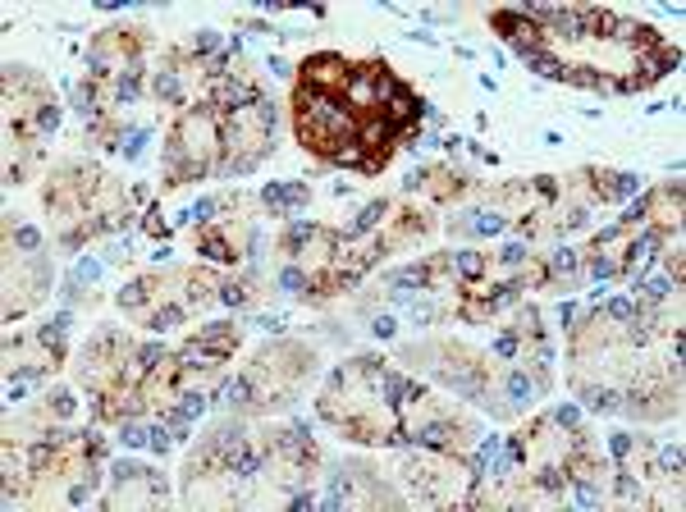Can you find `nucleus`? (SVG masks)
I'll list each match as a JSON object with an SVG mask.
<instances>
[{
	"label": "nucleus",
	"mask_w": 686,
	"mask_h": 512,
	"mask_svg": "<svg viewBox=\"0 0 686 512\" xmlns=\"http://www.w3.org/2000/svg\"><path fill=\"white\" fill-rule=\"evenodd\" d=\"M563 83H577V88H590V92H613V83L604 74H595V69H586V65H577V69H567V78Z\"/></svg>",
	"instance_id": "nucleus-8"
},
{
	"label": "nucleus",
	"mask_w": 686,
	"mask_h": 512,
	"mask_svg": "<svg viewBox=\"0 0 686 512\" xmlns=\"http://www.w3.org/2000/svg\"><path fill=\"white\" fill-rule=\"evenodd\" d=\"M147 444H152V453H165L170 448V430L165 425H147Z\"/></svg>",
	"instance_id": "nucleus-28"
},
{
	"label": "nucleus",
	"mask_w": 686,
	"mask_h": 512,
	"mask_svg": "<svg viewBox=\"0 0 686 512\" xmlns=\"http://www.w3.org/2000/svg\"><path fill=\"white\" fill-rule=\"evenodd\" d=\"M215 293H220V302H224V306H243V302H247V288H243V283H234V279H220Z\"/></svg>",
	"instance_id": "nucleus-17"
},
{
	"label": "nucleus",
	"mask_w": 686,
	"mask_h": 512,
	"mask_svg": "<svg viewBox=\"0 0 686 512\" xmlns=\"http://www.w3.org/2000/svg\"><path fill=\"white\" fill-rule=\"evenodd\" d=\"M142 476H147V471H142L138 462H120V467H115V485H120V490L124 485H138Z\"/></svg>",
	"instance_id": "nucleus-21"
},
{
	"label": "nucleus",
	"mask_w": 686,
	"mask_h": 512,
	"mask_svg": "<svg viewBox=\"0 0 686 512\" xmlns=\"http://www.w3.org/2000/svg\"><path fill=\"white\" fill-rule=\"evenodd\" d=\"M453 270H457V274H462V279H471V283H476V279H480V274H485V256H480V251H476V247H467V251H457V256H453Z\"/></svg>",
	"instance_id": "nucleus-9"
},
{
	"label": "nucleus",
	"mask_w": 686,
	"mask_h": 512,
	"mask_svg": "<svg viewBox=\"0 0 686 512\" xmlns=\"http://www.w3.org/2000/svg\"><path fill=\"white\" fill-rule=\"evenodd\" d=\"M659 476H682V444L659 448Z\"/></svg>",
	"instance_id": "nucleus-16"
},
{
	"label": "nucleus",
	"mask_w": 686,
	"mask_h": 512,
	"mask_svg": "<svg viewBox=\"0 0 686 512\" xmlns=\"http://www.w3.org/2000/svg\"><path fill=\"white\" fill-rule=\"evenodd\" d=\"M435 316H439L435 302H412V320H416V325H430Z\"/></svg>",
	"instance_id": "nucleus-34"
},
{
	"label": "nucleus",
	"mask_w": 686,
	"mask_h": 512,
	"mask_svg": "<svg viewBox=\"0 0 686 512\" xmlns=\"http://www.w3.org/2000/svg\"><path fill=\"white\" fill-rule=\"evenodd\" d=\"M152 293H156V279H133V283H124V288H120V306H124V311H142Z\"/></svg>",
	"instance_id": "nucleus-6"
},
{
	"label": "nucleus",
	"mask_w": 686,
	"mask_h": 512,
	"mask_svg": "<svg viewBox=\"0 0 686 512\" xmlns=\"http://www.w3.org/2000/svg\"><path fill=\"white\" fill-rule=\"evenodd\" d=\"M370 334H375V338H389L393 334V320L389 316H375V320H370Z\"/></svg>",
	"instance_id": "nucleus-35"
},
{
	"label": "nucleus",
	"mask_w": 686,
	"mask_h": 512,
	"mask_svg": "<svg viewBox=\"0 0 686 512\" xmlns=\"http://www.w3.org/2000/svg\"><path fill=\"white\" fill-rule=\"evenodd\" d=\"M609 458L613 462H627V458H632V435H609Z\"/></svg>",
	"instance_id": "nucleus-23"
},
{
	"label": "nucleus",
	"mask_w": 686,
	"mask_h": 512,
	"mask_svg": "<svg viewBox=\"0 0 686 512\" xmlns=\"http://www.w3.org/2000/svg\"><path fill=\"white\" fill-rule=\"evenodd\" d=\"M51 407H55V416H69V412H74V393H69V389H55L51 393Z\"/></svg>",
	"instance_id": "nucleus-33"
},
{
	"label": "nucleus",
	"mask_w": 686,
	"mask_h": 512,
	"mask_svg": "<svg viewBox=\"0 0 686 512\" xmlns=\"http://www.w3.org/2000/svg\"><path fill=\"white\" fill-rule=\"evenodd\" d=\"M384 215H389V201H370V206H366V210H361V215L348 224V229H343V242H352V238H361V233H370V229H375V224H380Z\"/></svg>",
	"instance_id": "nucleus-4"
},
{
	"label": "nucleus",
	"mask_w": 686,
	"mask_h": 512,
	"mask_svg": "<svg viewBox=\"0 0 686 512\" xmlns=\"http://www.w3.org/2000/svg\"><path fill=\"white\" fill-rule=\"evenodd\" d=\"M156 97H161V101H183V83H179V69H161V74H156Z\"/></svg>",
	"instance_id": "nucleus-10"
},
{
	"label": "nucleus",
	"mask_w": 686,
	"mask_h": 512,
	"mask_svg": "<svg viewBox=\"0 0 686 512\" xmlns=\"http://www.w3.org/2000/svg\"><path fill=\"white\" fill-rule=\"evenodd\" d=\"M522 261H526V247H522V242H508V247L499 251V265H508V270H512V265H522Z\"/></svg>",
	"instance_id": "nucleus-31"
},
{
	"label": "nucleus",
	"mask_w": 686,
	"mask_h": 512,
	"mask_svg": "<svg viewBox=\"0 0 686 512\" xmlns=\"http://www.w3.org/2000/svg\"><path fill=\"white\" fill-rule=\"evenodd\" d=\"M554 316H558V325H572V316H577V306H572V302H558V311H554Z\"/></svg>",
	"instance_id": "nucleus-37"
},
{
	"label": "nucleus",
	"mask_w": 686,
	"mask_h": 512,
	"mask_svg": "<svg viewBox=\"0 0 686 512\" xmlns=\"http://www.w3.org/2000/svg\"><path fill=\"white\" fill-rule=\"evenodd\" d=\"M613 274H618V261H613V256H604V251H595V256H590V279H613Z\"/></svg>",
	"instance_id": "nucleus-19"
},
{
	"label": "nucleus",
	"mask_w": 686,
	"mask_h": 512,
	"mask_svg": "<svg viewBox=\"0 0 686 512\" xmlns=\"http://www.w3.org/2000/svg\"><path fill=\"white\" fill-rule=\"evenodd\" d=\"M279 288L284 293H307V288H311V274H307L302 265H288V270H279Z\"/></svg>",
	"instance_id": "nucleus-12"
},
{
	"label": "nucleus",
	"mask_w": 686,
	"mask_h": 512,
	"mask_svg": "<svg viewBox=\"0 0 686 512\" xmlns=\"http://www.w3.org/2000/svg\"><path fill=\"white\" fill-rule=\"evenodd\" d=\"M197 251H202V256H211V261H220V265H229L234 256H238V251H234V242H229L224 233H215V229H206L202 238H197Z\"/></svg>",
	"instance_id": "nucleus-3"
},
{
	"label": "nucleus",
	"mask_w": 686,
	"mask_h": 512,
	"mask_svg": "<svg viewBox=\"0 0 686 512\" xmlns=\"http://www.w3.org/2000/svg\"><path fill=\"white\" fill-rule=\"evenodd\" d=\"M380 110H384V119H389L398 133H403V129H412V119L421 115V106H416V97H412L407 88H398V92H393V97L380 106Z\"/></svg>",
	"instance_id": "nucleus-2"
},
{
	"label": "nucleus",
	"mask_w": 686,
	"mask_h": 512,
	"mask_svg": "<svg viewBox=\"0 0 686 512\" xmlns=\"http://www.w3.org/2000/svg\"><path fill=\"white\" fill-rule=\"evenodd\" d=\"M215 210H220V201H215V197H202V201H197L193 210H183L179 220H193V224H211V215H215Z\"/></svg>",
	"instance_id": "nucleus-18"
},
{
	"label": "nucleus",
	"mask_w": 686,
	"mask_h": 512,
	"mask_svg": "<svg viewBox=\"0 0 686 512\" xmlns=\"http://www.w3.org/2000/svg\"><path fill=\"white\" fill-rule=\"evenodd\" d=\"M220 46V33H197L193 37V55H211Z\"/></svg>",
	"instance_id": "nucleus-32"
},
{
	"label": "nucleus",
	"mask_w": 686,
	"mask_h": 512,
	"mask_svg": "<svg viewBox=\"0 0 686 512\" xmlns=\"http://www.w3.org/2000/svg\"><path fill=\"white\" fill-rule=\"evenodd\" d=\"M183 320V306H161V311H152V329H165V325H179Z\"/></svg>",
	"instance_id": "nucleus-20"
},
{
	"label": "nucleus",
	"mask_w": 686,
	"mask_h": 512,
	"mask_svg": "<svg viewBox=\"0 0 686 512\" xmlns=\"http://www.w3.org/2000/svg\"><path fill=\"white\" fill-rule=\"evenodd\" d=\"M78 297H83L78 293V279H65V302H78Z\"/></svg>",
	"instance_id": "nucleus-39"
},
{
	"label": "nucleus",
	"mask_w": 686,
	"mask_h": 512,
	"mask_svg": "<svg viewBox=\"0 0 686 512\" xmlns=\"http://www.w3.org/2000/svg\"><path fill=\"white\" fill-rule=\"evenodd\" d=\"M581 398H586L595 412H618V393L604 389V384H599V389H581Z\"/></svg>",
	"instance_id": "nucleus-14"
},
{
	"label": "nucleus",
	"mask_w": 686,
	"mask_h": 512,
	"mask_svg": "<svg viewBox=\"0 0 686 512\" xmlns=\"http://www.w3.org/2000/svg\"><path fill=\"white\" fill-rule=\"evenodd\" d=\"M179 407H183V416H193V421H197V416L206 412V393H202V389H197V393H183V398H179Z\"/></svg>",
	"instance_id": "nucleus-22"
},
{
	"label": "nucleus",
	"mask_w": 686,
	"mask_h": 512,
	"mask_svg": "<svg viewBox=\"0 0 686 512\" xmlns=\"http://www.w3.org/2000/svg\"><path fill=\"white\" fill-rule=\"evenodd\" d=\"M311 238H320L316 224H311V220H293V224H288V233H284V251H293V256H297V251H302Z\"/></svg>",
	"instance_id": "nucleus-7"
},
{
	"label": "nucleus",
	"mask_w": 686,
	"mask_h": 512,
	"mask_svg": "<svg viewBox=\"0 0 686 512\" xmlns=\"http://www.w3.org/2000/svg\"><path fill=\"white\" fill-rule=\"evenodd\" d=\"M142 229H147V233H156V238H161V233H170V224H165L161 206H152V210H147V220H142Z\"/></svg>",
	"instance_id": "nucleus-26"
},
{
	"label": "nucleus",
	"mask_w": 686,
	"mask_h": 512,
	"mask_svg": "<svg viewBox=\"0 0 686 512\" xmlns=\"http://www.w3.org/2000/svg\"><path fill=\"white\" fill-rule=\"evenodd\" d=\"M302 74H307V88H316V92H343L352 69L343 65L338 55L325 51V55H311V60L302 65Z\"/></svg>",
	"instance_id": "nucleus-1"
},
{
	"label": "nucleus",
	"mask_w": 686,
	"mask_h": 512,
	"mask_svg": "<svg viewBox=\"0 0 686 512\" xmlns=\"http://www.w3.org/2000/svg\"><path fill=\"white\" fill-rule=\"evenodd\" d=\"M14 242H19V247H23V251H37V247H42V233H37V229H33V224H23V229H19V233H14Z\"/></svg>",
	"instance_id": "nucleus-29"
},
{
	"label": "nucleus",
	"mask_w": 686,
	"mask_h": 512,
	"mask_svg": "<svg viewBox=\"0 0 686 512\" xmlns=\"http://www.w3.org/2000/svg\"><path fill=\"white\" fill-rule=\"evenodd\" d=\"M577 251H572V247H558L554 251V256H549V265H545V270L549 274H567V279H572V283H577Z\"/></svg>",
	"instance_id": "nucleus-11"
},
{
	"label": "nucleus",
	"mask_w": 686,
	"mask_h": 512,
	"mask_svg": "<svg viewBox=\"0 0 686 512\" xmlns=\"http://www.w3.org/2000/svg\"><path fill=\"white\" fill-rule=\"evenodd\" d=\"M33 129H37V133H55V129H60V106L42 101V106L33 110Z\"/></svg>",
	"instance_id": "nucleus-13"
},
{
	"label": "nucleus",
	"mask_w": 686,
	"mask_h": 512,
	"mask_svg": "<svg viewBox=\"0 0 686 512\" xmlns=\"http://www.w3.org/2000/svg\"><path fill=\"white\" fill-rule=\"evenodd\" d=\"M147 138H152L147 129H129V133H124V142H120L124 160H142V147H147Z\"/></svg>",
	"instance_id": "nucleus-15"
},
{
	"label": "nucleus",
	"mask_w": 686,
	"mask_h": 512,
	"mask_svg": "<svg viewBox=\"0 0 686 512\" xmlns=\"http://www.w3.org/2000/svg\"><path fill=\"white\" fill-rule=\"evenodd\" d=\"M270 74H279V78H288V60H279V55H270Z\"/></svg>",
	"instance_id": "nucleus-38"
},
{
	"label": "nucleus",
	"mask_w": 686,
	"mask_h": 512,
	"mask_svg": "<svg viewBox=\"0 0 686 512\" xmlns=\"http://www.w3.org/2000/svg\"><path fill=\"white\" fill-rule=\"evenodd\" d=\"M503 393H508V403H512V407H526L535 393H540V384L526 380V371H508V375H503Z\"/></svg>",
	"instance_id": "nucleus-5"
},
{
	"label": "nucleus",
	"mask_w": 686,
	"mask_h": 512,
	"mask_svg": "<svg viewBox=\"0 0 686 512\" xmlns=\"http://www.w3.org/2000/svg\"><path fill=\"white\" fill-rule=\"evenodd\" d=\"M609 316L613 320H636V302H632V297H613V302H609Z\"/></svg>",
	"instance_id": "nucleus-25"
},
{
	"label": "nucleus",
	"mask_w": 686,
	"mask_h": 512,
	"mask_svg": "<svg viewBox=\"0 0 686 512\" xmlns=\"http://www.w3.org/2000/svg\"><path fill=\"white\" fill-rule=\"evenodd\" d=\"M554 425H563V430H577V407L572 403H563V407H554V416H549Z\"/></svg>",
	"instance_id": "nucleus-30"
},
{
	"label": "nucleus",
	"mask_w": 686,
	"mask_h": 512,
	"mask_svg": "<svg viewBox=\"0 0 686 512\" xmlns=\"http://www.w3.org/2000/svg\"><path fill=\"white\" fill-rule=\"evenodd\" d=\"M535 192H540V197H558V179L540 174V179H535Z\"/></svg>",
	"instance_id": "nucleus-36"
},
{
	"label": "nucleus",
	"mask_w": 686,
	"mask_h": 512,
	"mask_svg": "<svg viewBox=\"0 0 686 512\" xmlns=\"http://www.w3.org/2000/svg\"><path fill=\"white\" fill-rule=\"evenodd\" d=\"M74 279H78V283H97V279H101V261L83 256V261H78V270H74Z\"/></svg>",
	"instance_id": "nucleus-24"
},
{
	"label": "nucleus",
	"mask_w": 686,
	"mask_h": 512,
	"mask_svg": "<svg viewBox=\"0 0 686 512\" xmlns=\"http://www.w3.org/2000/svg\"><path fill=\"white\" fill-rule=\"evenodd\" d=\"M517 338H522L517 329H508V334H499V338H494V352H499V357H517Z\"/></svg>",
	"instance_id": "nucleus-27"
}]
</instances>
